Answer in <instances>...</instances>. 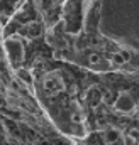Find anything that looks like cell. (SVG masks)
I'll list each match as a JSON object with an SVG mask.
<instances>
[{"label": "cell", "mask_w": 139, "mask_h": 145, "mask_svg": "<svg viewBox=\"0 0 139 145\" xmlns=\"http://www.w3.org/2000/svg\"><path fill=\"white\" fill-rule=\"evenodd\" d=\"M5 51L9 52V57L12 63H21L26 57V47H24L22 40H19L15 37H10L5 40Z\"/></svg>", "instance_id": "obj_1"}, {"label": "cell", "mask_w": 139, "mask_h": 145, "mask_svg": "<svg viewBox=\"0 0 139 145\" xmlns=\"http://www.w3.org/2000/svg\"><path fill=\"white\" fill-rule=\"evenodd\" d=\"M134 108H136V103H134L132 96L126 91L119 93L117 100L114 101V110L119 113H131V111H134Z\"/></svg>", "instance_id": "obj_2"}, {"label": "cell", "mask_w": 139, "mask_h": 145, "mask_svg": "<svg viewBox=\"0 0 139 145\" xmlns=\"http://www.w3.org/2000/svg\"><path fill=\"white\" fill-rule=\"evenodd\" d=\"M119 132L117 130H107L105 132V135H104V140H105V144H109V145H114V144H117V140H119Z\"/></svg>", "instance_id": "obj_3"}, {"label": "cell", "mask_w": 139, "mask_h": 145, "mask_svg": "<svg viewBox=\"0 0 139 145\" xmlns=\"http://www.w3.org/2000/svg\"><path fill=\"white\" fill-rule=\"evenodd\" d=\"M127 52H119V54H115V57H114V61L117 63V64H124L126 61H127Z\"/></svg>", "instance_id": "obj_4"}, {"label": "cell", "mask_w": 139, "mask_h": 145, "mask_svg": "<svg viewBox=\"0 0 139 145\" xmlns=\"http://www.w3.org/2000/svg\"><path fill=\"white\" fill-rule=\"evenodd\" d=\"M88 63H90V64H99V63H100V56H99L97 52H92V54L88 56Z\"/></svg>", "instance_id": "obj_5"}, {"label": "cell", "mask_w": 139, "mask_h": 145, "mask_svg": "<svg viewBox=\"0 0 139 145\" xmlns=\"http://www.w3.org/2000/svg\"><path fill=\"white\" fill-rule=\"evenodd\" d=\"M131 137H132L134 140H139V130L132 128V130H131Z\"/></svg>", "instance_id": "obj_6"}, {"label": "cell", "mask_w": 139, "mask_h": 145, "mask_svg": "<svg viewBox=\"0 0 139 145\" xmlns=\"http://www.w3.org/2000/svg\"><path fill=\"white\" fill-rule=\"evenodd\" d=\"M3 105V96H0V106Z\"/></svg>", "instance_id": "obj_7"}]
</instances>
